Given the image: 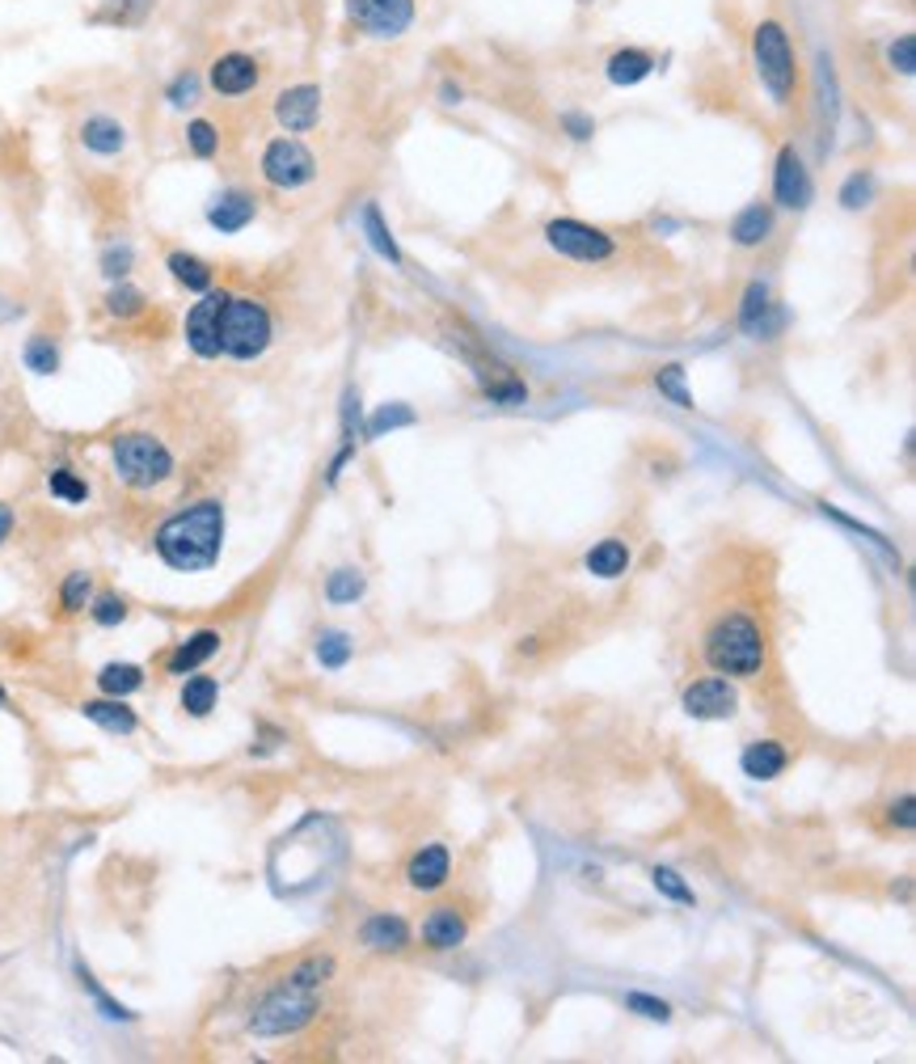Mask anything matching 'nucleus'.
<instances>
[{
	"mask_svg": "<svg viewBox=\"0 0 916 1064\" xmlns=\"http://www.w3.org/2000/svg\"><path fill=\"white\" fill-rule=\"evenodd\" d=\"M220 541H224V507L220 503H194L157 528V553L174 571H208L216 567Z\"/></svg>",
	"mask_w": 916,
	"mask_h": 1064,
	"instance_id": "1",
	"label": "nucleus"
},
{
	"mask_svg": "<svg viewBox=\"0 0 916 1064\" xmlns=\"http://www.w3.org/2000/svg\"><path fill=\"white\" fill-rule=\"evenodd\" d=\"M705 663L723 676H756L764 663V638L760 626L744 613H730L705 634Z\"/></svg>",
	"mask_w": 916,
	"mask_h": 1064,
	"instance_id": "2",
	"label": "nucleus"
},
{
	"mask_svg": "<svg viewBox=\"0 0 916 1064\" xmlns=\"http://www.w3.org/2000/svg\"><path fill=\"white\" fill-rule=\"evenodd\" d=\"M110 457H114V473H119L127 486H135V491H153V486H161L165 478L174 473L169 448H165L161 439L144 436V432L119 436L114 439V448H110Z\"/></svg>",
	"mask_w": 916,
	"mask_h": 1064,
	"instance_id": "3",
	"label": "nucleus"
},
{
	"mask_svg": "<svg viewBox=\"0 0 916 1064\" xmlns=\"http://www.w3.org/2000/svg\"><path fill=\"white\" fill-rule=\"evenodd\" d=\"M270 347V313L258 301L228 296L220 313V355L258 359Z\"/></svg>",
	"mask_w": 916,
	"mask_h": 1064,
	"instance_id": "4",
	"label": "nucleus"
},
{
	"mask_svg": "<svg viewBox=\"0 0 916 1064\" xmlns=\"http://www.w3.org/2000/svg\"><path fill=\"white\" fill-rule=\"evenodd\" d=\"M752 55H756V72L760 85L778 98L790 102L794 98V85H798V68H794V52H790V38L778 22H760L752 34Z\"/></svg>",
	"mask_w": 916,
	"mask_h": 1064,
	"instance_id": "5",
	"label": "nucleus"
},
{
	"mask_svg": "<svg viewBox=\"0 0 916 1064\" xmlns=\"http://www.w3.org/2000/svg\"><path fill=\"white\" fill-rule=\"evenodd\" d=\"M313 1010H317L313 988L288 981V988L270 993L267 1001L258 1006V1013H254L249 1027H254V1035H288V1031H300V1027L313 1018Z\"/></svg>",
	"mask_w": 916,
	"mask_h": 1064,
	"instance_id": "6",
	"label": "nucleus"
},
{
	"mask_svg": "<svg viewBox=\"0 0 916 1064\" xmlns=\"http://www.w3.org/2000/svg\"><path fill=\"white\" fill-rule=\"evenodd\" d=\"M545 242L558 249V254H567V258H574V262H604V258H613V237L604 233V228H595V224H583V220H549L545 224Z\"/></svg>",
	"mask_w": 916,
	"mask_h": 1064,
	"instance_id": "7",
	"label": "nucleus"
},
{
	"mask_svg": "<svg viewBox=\"0 0 916 1064\" xmlns=\"http://www.w3.org/2000/svg\"><path fill=\"white\" fill-rule=\"evenodd\" d=\"M313 173H317V161H313V153L300 139L283 136L267 144V153H262V178H267L270 187L297 191L304 182H313Z\"/></svg>",
	"mask_w": 916,
	"mask_h": 1064,
	"instance_id": "8",
	"label": "nucleus"
},
{
	"mask_svg": "<svg viewBox=\"0 0 916 1064\" xmlns=\"http://www.w3.org/2000/svg\"><path fill=\"white\" fill-rule=\"evenodd\" d=\"M347 18L372 38H398L414 22V0H347Z\"/></svg>",
	"mask_w": 916,
	"mask_h": 1064,
	"instance_id": "9",
	"label": "nucleus"
},
{
	"mask_svg": "<svg viewBox=\"0 0 916 1064\" xmlns=\"http://www.w3.org/2000/svg\"><path fill=\"white\" fill-rule=\"evenodd\" d=\"M224 292H203V301L187 313V347L199 359L220 355V313H224Z\"/></svg>",
	"mask_w": 916,
	"mask_h": 1064,
	"instance_id": "10",
	"label": "nucleus"
},
{
	"mask_svg": "<svg viewBox=\"0 0 916 1064\" xmlns=\"http://www.w3.org/2000/svg\"><path fill=\"white\" fill-rule=\"evenodd\" d=\"M317 114H322V89H317V85H292V89H283L279 102H275V119H279L283 132H292V136L309 132V127H317Z\"/></svg>",
	"mask_w": 916,
	"mask_h": 1064,
	"instance_id": "11",
	"label": "nucleus"
},
{
	"mask_svg": "<svg viewBox=\"0 0 916 1064\" xmlns=\"http://www.w3.org/2000/svg\"><path fill=\"white\" fill-rule=\"evenodd\" d=\"M773 199L790 208V212H803L811 203V173L803 157L794 148H782L778 153V169H773Z\"/></svg>",
	"mask_w": 916,
	"mask_h": 1064,
	"instance_id": "12",
	"label": "nucleus"
},
{
	"mask_svg": "<svg viewBox=\"0 0 916 1064\" xmlns=\"http://www.w3.org/2000/svg\"><path fill=\"white\" fill-rule=\"evenodd\" d=\"M785 326V313L769 301V288L764 283H748L744 304H739V329L752 334V338H778Z\"/></svg>",
	"mask_w": 916,
	"mask_h": 1064,
	"instance_id": "13",
	"label": "nucleus"
},
{
	"mask_svg": "<svg viewBox=\"0 0 916 1064\" xmlns=\"http://www.w3.org/2000/svg\"><path fill=\"white\" fill-rule=\"evenodd\" d=\"M735 706H739V697L723 676H705L684 688V714H693V718H730Z\"/></svg>",
	"mask_w": 916,
	"mask_h": 1064,
	"instance_id": "14",
	"label": "nucleus"
},
{
	"mask_svg": "<svg viewBox=\"0 0 916 1064\" xmlns=\"http://www.w3.org/2000/svg\"><path fill=\"white\" fill-rule=\"evenodd\" d=\"M258 77H262V72H258V59H254V55L228 52L212 64V89L224 93V98H242V93H249V89L258 85Z\"/></svg>",
	"mask_w": 916,
	"mask_h": 1064,
	"instance_id": "15",
	"label": "nucleus"
},
{
	"mask_svg": "<svg viewBox=\"0 0 916 1064\" xmlns=\"http://www.w3.org/2000/svg\"><path fill=\"white\" fill-rule=\"evenodd\" d=\"M448 849L444 845H427L414 853V862H410V871H405V878H410V887H418V892H435V887H444V878H448Z\"/></svg>",
	"mask_w": 916,
	"mask_h": 1064,
	"instance_id": "16",
	"label": "nucleus"
},
{
	"mask_svg": "<svg viewBox=\"0 0 916 1064\" xmlns=\"http://www.w3.org/2000/svg\"><path fill=\"white\" fill-rule=\"evenodd\" d=\"M216 651H220L216 629H199V634H190L187 642L169 656V672H174V676H187V672H194V668H203Z\"/></svg>",
	"mask_w": 916,
	"mask_h": 1064,
	"instance_id": "17",
	"label": "nucleus"
},
{
	"mask_svg": "<svg viewBox=\"0 0 916 1064\" xmlns=\"http://www.w3.org/2000/svg\"><path fill=\"white\" fill-rule=\"evenodd\" d=\"M249 220H254V199H249L245 191L220 194L216 203L208 208V224L220 228V233H242Z\"/></svg>",
	"mask_w": 916,
	"mask_h": 1064,
	"instance_id": "18",
	"label": "nucleus"
},
{
	"mask_svg": "<svg viewBox=\"0 0 916 1064\" xmlns=\"http://www.w3.org/2000/svg\"><path fill=\"white\" fill-rule=\"evenodd\" d=\"M739 764H744V773L756 777V782H773V777L785 769V748L782 743H773V739H756V743L744 748Z\"/></svg>",
	"mask_w": 916,
	"mask_h": 1064,
	"instance_id": "19",
	"label": "nucleus"
},
{
	"mask_svg": "<svg viewBox=\"0 0 916 1064\" xmlns=\"http://www.w3.org/2000/svg\"><path fill=\"white\" fill-rule=\"evenodd\" d=\"M81 144L89 148V153H98V157H114V153H123L127 132H123L114 119H107V114H93V119H85Z\"/></svg>",
	"mask_w": 916,
	"mask_h": 1064,
	"instance_id": "20",
	"label": "nucleus"
},
{
	"mask_svg": "<svg viewBox=\"0 0 916 1064\" xmlns=\"http://www.w3.org/2000/svg\"><path fill=\"white\" fill-rule=\"evenodd\" d=\"M773 233V212H769V203H752V208H744L739 216H735V224H730V242L744 249L760 246L764 237Z\"/></svg>",
	"mask_w": 916,
	"mask_h": 1064,
	"instance_id": "21",
	"label": "nucleus"
},
{
	"mask_svg": "<svg viewBox=\"0 0 916 1064\" xmlns=\"http://www.w3.org/2000/svg\"><path fill=\"white\" fill-rule=\"evenodd\" d=\"M423 942L432 951H453L465 942V921H460L453 908H435L432 917L423 921Z\"/></svg>",
	"mask_w": 916,
	"mask_h": 1064,
	"instance_id": "22",
	"label": "nucleus"
},
{
	"mask_svg": "<svg viewBox=\"0 0 916 1064\" xmlns=\"http://www.w3.org/2000/svg\"><path fill=\"white\" fill-rule=\"evenodd\" d=\"M372 951H402L405 942H410V929H405L402 917H389V912H377L368 926H364V933H359Z\"/></svg>",
	"mask_w": 916,
	"mask_h": 1064,
	"instance_id": "23",
	"label": "nucleus"
},
{
	"mask_svg": "<svg viewBox=\"0 0 916 1064\" xmlns=\"http://www.w3.org/2000/svg\"><path fill=\"white\" fill-rule=\"evenodd\" d=\"M650 72H655V55L638 52V47H625V52L608 59V81L613 85H638L647 81Z\"/></svg>",
	"mask_w": 916,
	"mask_h": 1064,
	"instance_id": "24",
	"label": "nucleus"
},
{
	"mask_svg": "<svg viewBox=\"0 0 916 1064\" xmlns=\"http://www.w3.org/2000/svg\"><path fill=\"white\" fill-rule=\"evenodd\" d=\"M169 271H174V279H178L182 288H190V292H212V267H208L203 258H194V254L174 249V254H169Z\"/></svg>",
	"mask_w": 916,
	"mask_h": 1064,
	"instance_id": "25",
	"label": "nucleus"
},
{
	"mask_svg": "<svg viewBox=\"0 0 916 1064\" xmlns=\"http://www.w3.org/2000/svg\"><path fill=\"white\" fill-rule=\"evenodd\" d=\"M625 567H629V549H625V541H617V537L600 541V546L588 553V571L600 574V579H617V574H625Z\"/></svg>",
	"mask_w": 916,
	"mask_h": 1064,
	"instance_id": "26",
	"label": "nucleus"
},
{
	"mask_svg": "<svg viewBox=\"0 0 916 1064\" xmlns=\"http://www.w3.org/2000/svg\"><path fill=\"white\" fill-rule=\"evenodd\" d=\"M85 718L98 723V727H107V731H114V736H132L135 731V714L123 702H89Z\"/></svg>",
	"mask_w": 916,
	"mask_h": 1064,
	"instance_id": "27",
	"label": "nucleus"
},
{
	"mask_svg": "<svg viewBox=\"0 0 916 1064\" xmlns=\"http://www.w3.org/2000/svg\"><path fill=\"white\" fill-rule=\"evenodd\" d=\"M364 233H368V242L377 246L380 258H389L393 267L402 262V249H398V242H393V233L384 228V216H380L377 203H368V208H364Z\"/></svg>",
	"mask_w": 916,
	"mask_h": 1064,
	"instance_id": "28",
	"label": "nucleus"
},
{
	"mask_svg": "<svg viewBox=\"0 0 916 1064\" xmlns=\"http://www.w3.org/2000/svg\"><path fill=\"white\" fill-rule=\"evenodd\" d=\"M98 684H102V693H110V697H127V693H135L144 684V672L135 663H110V668L98 672Z\"/></svg>",
	"mask_w": 916,
	"mask_h": 1064,
	"instance_id": "29",
	"label": "nucleus"
},
{
	"mask_svg": "<svg viewBox=\"0 0 916 1064\" xmlns=\"http://www.w3.org/2000/svg\"><path fill=\"white\" fill-rule=\"evenodd\" d=\"M212 706H216V681L212 676H190L187 688H182V709L194 714V718H203V714H212Z\"/></svg>",
	"mask_w": 916,
	"mask_h": 1064,
	"instance_id": "30",
	"label": "nucleus"
},
{
	"mask_svg": "<svg viewBox=\"0 0 916 1064\" xmlns=\"http://www.w3.org/2000/svg\"><path fill=\"white\" fill-rule=\"evenodd\" d=\"M325 596H329V604H350L364 596V574L359 571H334L329 574V583H325Z\"/></svg>",
	"mask_w": 916,
	"mask_h": 1064,
	"instance_id": "31",
	"label": "nucleus"
},
{
	"mask_svg": "<svg viewBox=\"0 0 916 1064\" xmlns=\"http://www.w3.org/2000/svg\"><path fill=\"white\" fill-rule=\"evenodd\" d=\"M655 384H659V393H663V397H672V402L680 410H693V393L684 389V368H680V363H668V368H659Z\"/></svg>",
	"mask_w": 916,
	"mask_h": 1064,
	"instance_id": "32",
	"label": "nucleus"
},
{
	"mask_svg": "<svg viewBox=\"0 0 916 1064\" xmlns=\"http://www.w3.org/2000/svg\"><path fill=\"white\" fill-rule=\"evenodd\" d=\"M317 659H322V668H343L350 659V638L343 629H325L317 642Z\"/></svg>",
	"mask_w": 916,
	"mask_h": 1064,
	"instance_id": "33",
	"label": "nucleus"
},
{
	"mask_svg": "<svg viewBox=\"0 0 916 1064\" xmlns=\"http://www.w3.org/2000/svg\"><path fill=\"white\" fill-rule=\"evenodd\" d=\"M187 144H190V153H194V157H216V148H220L216 123H208V119H194V123L187 127Z\"/></svg>",
	"mask_w": 916,
	"mask_h": 1064,
	"instance_id": "34",
	"label": "nucleus"
},
{
	"mask_svg": "<svg viewBox=\"0 0 916 1064\" xmlns=\"http://www.w3.org/2000/svg\"><path fill=\"white\" fill-rule=\"evenodd\" d=\"M47 486H52V494L55 499H64V503H85V499H89V486H85L72 469H55L52 478H47Z\"/></svg>",
	"mask_w": 916,
	"mask_h": 1064,
	"instance_id": "35",
	"label": "nucleus"
},
{
	"mask_svg": "<svg viewBox=\"0 0 916 1064\" xmlns=\"http://www.w3.org/2000/svg\"><path fill=\"white\" fill-rule=\"evenodd\" d=\"M887 59H891V68H895L900 77H913V72H916V38H913V34H900V38L887 47Z\"/></svg>",
	"mask_w": 916,
	"mask_h": 1064,
	"instance_id": "36",
	"label": "nucleus"
},
{
	"mask_svg": "<svg viewBox=\"0 0 916 1064\" xmlns=\"http://www.w3.org/2000/svg\"><path fill=\"white\" fill-rule=\"evenodd\" d=\"M26 363H30V372H43V377H47V372L59 368V351H55L47 338H34V343L26 347Z\"/></svg>",
	"mask_w": 916,
	"mask_h": 1064,
	"instance_id": "37",
	"label": "nucleus"
},
{
	"mask_svg": "<svg viewBox=\"0 0 916 1064\" xmlns=\"http://www.w3.org/2000/svg\"><path fill=\"white\" fill-rule=\"evenodd\" d=\"M650 878H655V887H659V892H663L668 900L693 904V892H689V887L680 883V874H675V871H668V866H655V874H650Z\"/></svg>",
	"mask_w": 916,
	"mask_h": 1064,
	"instance_id": "38",
	"label": "nucleus"
},
{
	"mask_svg": "<svg viewBox=\"0 0 916 1064\" xmlns=\"http://www.w3.org/2000/svg\"><path fill=\"white\" fill-rule=\"evenodd\" d=\"M625 1006H629L634 1013H643V1018H655V1022H668V1018H672L668 1001H659V997H647V993H629V997H625Z\"/></svg>",
	"mask_w": 916,
	"mask_h": 1064,
	"instance_id": "39",
	"label": "nucleus"
},
{
	"mask_svg": "<svg viewBox=\"0 0 916 1064\" xmlns=\"http://www.w3.org/2000/svg\"><path fill=\"white\" fill-rule=\"evenodd\" d=\"M107 304H110V313H114V317H135V313L144 309V296H139L135 288H127V283H123V288H114V292H110Z\"/></svg>",
	"mask_w": 916,
	"mask_h": 1064,
	"instance_id": "40",
	"label": "nucleus"
},
{
	"mask_svg": "<svg viewBox=\"0 0 916 1064\" xmlns=\"http://www.w3.org/2000/svg\"><path fill=\"white\" fill-rule=\"evenodd\" d=\"M405 423H414V414L405 406H393V410H380L377 418H372V427H368V436H380V432H393V427H405Z\"/></svg>",
	"mask_w": 916,
	"mask_h": 1064,
	"instance_id": "41",
	"label": "nucleus"
},
{
	"mask_svg": "<svg viewBox=\"0 0 916 1064\" xmlns=\"http://www.w3.org/2000/svg\"><path fill=\"white\" fill-rule=\"evenodd\" d=\"M127 617V604L119 601V596H102V601L93 604V621L98 626H119Z\"/></svg>",
	"mask_w": 916,
	"mask_h": 1064,
	"instance_id": "42",
	"label": "nucleus"
},
{
	"mask_svg": "<svg viewBox=\"0 0 916 1064\" xmlns=\"http://www.w3.org/2000/svg\"><path fill=\"white\" fill-rule=\"evenodd\" d=\"M85 596H89V574H72V579L64 583V592H59L64 608H81Z\"/></svg>",
	"mask_w": 916,
	"mask_h": 1064,
	"instance_id": "43",
	"label": "nucleus"
},
{
	"mask_svg": "<svg viewBox=\"0 0 916 1064\" xmlns=\"http://www.w3.org/2000/svg\"><path fill=\"white\" fill-rule=\"evenodd\" d=\"M870 187H874V182H870V178H862V173H858V178H849V182H845V191H840V203H845V208H862L865 199H870Z\"/></svg>",
	"mask_w": 916,
	"mask_h": 1064,
	"instance_id": "44",
	"label": "nucleus"
},
{
	"mask_svg": "<svg viewBox=\"0 0 916 1064\" xmlns=\"http://www.w3.org/2000/svg\"><path fill=\"white\" fill-rule=\"evenodd\" d=\"M102 267H107V275H114V279H123V275H127V267H132V249H127V246L107 249V258H102Z\"/></svg>",
	"mask_w": 916,
	"mask_h": 1064,
	"instance_id": "45",
	"label": "nucleus"
},
{
	"mask_svg": "<svg viewBox=\"0 0 916 1064\" xmlns=\"http://www.w3.org/2000/svg\"><path fill=\"white\" fill-rule=\"evenodd\" d=\"M194 89H199V81H194L190 72L187 77H178V81L169 85V102H174V107H190V102H194Z\"/></svg>",
	"mask_w": 916,
	"mask_h": 1064,
	"instance_id": "46",
	"label": "nucleus"
},
{
	"mask_svg": "<svg viewBox=\"0 0 916 1064\" xmlns=\"http://www.w3.org/2000/svg\"><path fill=\"white\" fill-rule=\"evenodd\" d=\"M562 123H567V132L574 139H588L595 132L592 127V119H583V114H562Z\"/></svg>",
	"mask_w": 916,
	"mask_h": 1064,
	"instance_id": "47",
	"label": "nucleus"
},
{
	"mask_svg": "<svg viewBox=\"0 0 916 1064\" xmlns=\"http://www.w3.org/2000/svg\"><path fill=\"white\" fill-rule=\"evenodd\" d=\"M913 807H916L913 798H900V807H891V819H895L900 828H913V819H916Z\"/></svg>",
	"mask_w": 916,
	"mask_h": 1064,
	"instance_id": "48",
	"label": "nucleus"
},
{
	"mask_svg": "<svg viewBox=\"0 0 916 1064\" xmlns=\"http://www.w3.org/2000/svg\"><path fill=\"white\" fill-rule=\"evenodd\" d=\"M9 528H13V512H9V507H4V503H0V541H4V537H9Z\"/></svg>",
	"mask_w": 916,
	"mask_h": 1064,
	"instance_id": "49",
	"label": "nucleus"
},
{
	"mask_svg": "<svg viewBox=\"0 0 916 1064\" xmlns=\"http://www.w3.org/2000/svg\"><path fill=\"white\" fill-rule=\"evenodd\" d=\"M0 697H4V688H0Z\"/></svg>",
	"mask_w": 916,
	"mask_h": 1064,
	"instance_id": "50",
	"label": "nucleus"
}]
</instances>
